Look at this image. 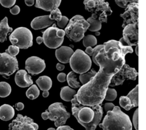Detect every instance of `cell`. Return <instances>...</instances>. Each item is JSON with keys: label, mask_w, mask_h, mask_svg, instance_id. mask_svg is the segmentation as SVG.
I'll list each match as a JSON object with an SVG mask.
<instances>
[{"label": "cell", "mask_w": 146, "mask_h": 130, "mask_svg": "<svg viewBox=\"0 0 146 130\" xmlns=\"http://www.w3.org/2000/svg\"><path fill=\"white\" fill-rule=\"evenodd\" d=\"M102 48L95 57L100 67L99 72L88 83L81 86L76 95L78 102L84 106L92 107L101 104L111 78L119 70L107 59Z\"/></svg>", "instance_id": "6da1fadb"}, {"label": "cell", "mask_w": 146, "mask_h": 130, "mask_svg": "<svg viewBox=\"0 0 146 130\" xmlns=\"http://www.w3.org/2000/svg\"><path fill=\"white\" fill-rule=\"evenodd\" d=\"M72 115L86 130H95L103 115V109L100 105L84 106L78 102L76 95L71 100Z\"/></svg>", "instance_id": "7a4b0ae2"}, {"label": "cell", "mask_w": 146, "mask_h": 130, "mask_svg": "<svg viewBox=\"0 0 146 130\" xmlns=\"http://www.w3.org/2000/svg\"><path fill=\"white\" fill-rule=\"evenodd\" d=\"M103 130H132V124L129 117L115 106L111 111H108L102 123L99 125Z\"/></svg>", "instance_id": "3957f363"}, {"label": "cell", "mask_w": 146, "mask_h": 130, "mask_svg": "<svg viewBox=\"0 0 146 130\" xmlns=\"http://www.w3.org/2000/svg\"><path fill=\"white\" fill-rule=\"evenodd\" d=\"M102 49L107 59L119 69L125 63V55L133 52L131 46L123 45L120 41L114 40L104 43Z\"/></svg>", "instance_id": "277c9868"}, {"label": "cell", "mask_w": 146, "mask_h": 130, "mask_svg": "<svg viewBox=\"0 0 146 130\" xmlns=\"http://www.w3.org/2000/svg\"><path fill=\"white\" fill-rule=\"evenodd\" d=\"M90 25L81 15L73 16L65 29V35L71 41L79 42L84 36V33L88 29Z\"/></svg>", "instance_id": "5b68a950"}, {"label": "cell", "mask_w": 146, "mask_h": 130, "mask_svg": "<svg viewBox=\"0 0 146 130\" xmlns=\"http://www.w3.org/2000/svg\"><path fill=\"white\" fill-rule=\"evenodd\" d=\"M44 120L49 119L54 122L57 127L64 125L70 116V114L66 111L64 106L60 102H55L51 104L48 109L42 113Z\"/></svg>", "instance_id": "8992f818"}, {"label": "cell", "mask_w": 146, "mask_h": 130, "mask_svg": "<svg viewBox=\"0 0 146 130\" xmlns=\"http://www.w3.org/2000/svg\"><path fill=\"white\" fill-rule=\"evenodd\" d=\"M84 4L85 9L92 13V16L102 23H107L108 16L112 13L109 3L106 0H84Z\"/></svg>", "instance_id": "52a82bcc"}, {"label": "cell", "mask_w": 146, "mask_h": 130, "mask_svg": "<svg viewBox=\"0 0 146 130\" xmlns=\"http://www.w3.org/2000/svg\"><path fill=\"white\" fill-rule=\"evenodd\" d=\"M69 62L73 72L80 74L89 71L92 65V61L90 56L80 49L76 50L74 52Z\"/></svg>", "instance_id": "ba28073f"}, {"label": "cell", "mask_w": 146, "mask_h": 130, "mask_svg": "<svg viewBox=\"0 0 146 130\" xmlns=\"http://www.w3.org/2000/svg\"><path fill=\"white\" fill-rule=\"evenodd\" d=\"M12 44L20 49H28L33 44V34L31 31L25 27L15 29L9 36Z\"/></svg>", "instance_id": "9c48e42d"}, {"label": "cell", "mask_w": 146, "mask_h": 130, "mask_svg": "<svg viewBox=\"0 0 146 130\" xmlns=\"http://www.w3.org/2000/svg\"><path fill=\"white\" fill-rule=\"evenodd\" d=\"M65 36V31L59 29L55 24H54L52 26L48 27L43 32V42L49 48H57L63 43Z\"/></svg>", "instance_id": "30bf717a"}, {"label": "cell", "mask_w": 146, "mask_h": 130, "mask_svg": "<svg viewBox=\"0 0 146 130\" xmlns=\"http://www.w3.org/2000/svg\"><path fill=\"white\" fill-rule=\"evenodd\" d=\"M138 73L135 68L124 64L111 78L109 86H114L122 84L126 80H135Z\"/></svg>", "instance_id": "8fae6325"}, {"label": "cell", "mask_w": 146, "mask_h": 130, "mask_svg": "<svg viewBox=\"0 0 146 130\" xmlns=\"http://www.w3.org/2000/svg\"><path fill=\"white\" fill-rule=\"evenodd\" d=\"M19 69L18 61L16 56L6 52L0 53V74L9 76Z\"/></svg>", "instance_id": "7c38bea8"}, {"label": "cell", "mask_w": 146, "mask_h": 130, "mask_svg": "<svg viewBox=\"0 0 146 130\" xmlns=\"http://www.w3.org/2000/svg\"><path fill=\"white\" fill-rule=\"evenodd\" d=\"M123 37L119 41L126 46H137L138 43V23L129 24L124 27Z\"/></svg>", "instance_id": "4fadbf2b"}, {"label": "cell", "mask_w": 146, "mask_h": 130, "mask_svg": "<svg viewBox=\"0 0 146 130\" xmlns=\"http://www.w3.org/2000/svg\"><path fill=\"white\" fill-rule=\"evenodd\" d=\"M9 130H37L39 125L28 116L18 114L9 125Z\"/></svg>", "instance_id": "5bb4252c"}, {"label": "cell", "mask_w": 146, "mask_h": 130, "mask_svg": "<svg viewBox=\"0 0 146 130\" xmlns=\"http://www.w3.org/2000/svg\"><path fill=\"white\" fill-rule=\"evenodd\" d=\"M120 16L123 19L122 27L129 24L138 23V3H130L125 8V11Z\"/></svg>", "instance_id": "9a60e30c"}, {"label": "cell", "mask_w": 146, "mask_h": 130, "mask_svg": "<svg viewBox=\"0 0 146 130\" xmlns=\"http://www.w3.org/2000/svg\"><path fill=\"white\" fill-rule=\"evenodd\" d=\"M45 61L40 57L32 56L25 61V69L32 75H36L42 72L46 68Z\"/></svg>", "instance_id": "2e32d148"}, {"label": "cell", "mask_w": 146, "mask_h": 130, "mask_svg": "<svg viewBox=\"0 0 146 130\" xmlns=\"http://www.w3.org/2000/svg\"><path fill=\"white\" fill-rule=\"evenodd\" d=\"M15 81L17 85L21 88H25L32 85L33 84L31 76L28 74L25 70H20L15 75Z\"/></svg>", "instance_id": "e0dca14e"}, {"label": "cell", "mask_w": 146, "mask_h": 130, "mask_svg": "<svg viewBox=\"0 0 146 130\" xmlns=\"http://www.w3.org/2000/svg\"><path fill=\"white\" fill-rule=\"evenodd\" d=\"M54 22V20L50 19L49 15H43L35 18L31 21V26L34 30H40L50 26Z\"/></svg>", "instance_id": "ac0fdd59"}, {"label": "cell", "mask_w": 146, "mask_h": 130, "mask_svg": "<svg viewBox=\"0 0 146 130\" xmlns=\"http://www.w3.org/2000/svg\"><path fill=\"white\" fill-rule=\"evenodd\" d=\"M74 52L71 48L63 46L56 49L55 56L57 60L60 62L67 63L69 62L70 59Z\"/></svg>", "instance_id": "d6986e66"}, {"label": "cell", "mask_w": 146, "mask_h": 130, "mask_svg": "<svg viewBox=\"0 0 146 130\" xmlns=\"http://www.w3.org/2000/svg\"><path fill=\"white\" fill-rule=\"evenodd\" d=\"M62 0H36L35 7L46 11L51 12L58 8Z\"/></svg>", "instance_id": "ffe728a7"}, {"label": "cell", "mask_w": 146, "mask_h": 130, "mask_svg": "<svg viewBox=\"0 0 146 130\" xmlns=\"http://www.w3.org/2000/svg\"><path fill=\"white\" fill-rule=\"evenodd\" d=\"M15 110L12 106L4 104L0 107V119L7 121L12 119L15 115Z\"/></svg>", "instance_id": "44dd1931"}, {"label": "cell", "mask_w": 146, "mask_h": 130, "mask_svg": "<svg viewBox=\"0 0 146 130\" xmlns=\"http://www.w3.org/2000/svg\"><path fill=\"white\" fill-rule=\"evenodd\" d=\"M13 31V29L8 25V19L5 17L0 22V42H4L7 40V34Z\"/></svg>", "instance_id": "7402d4cb"}, {"label": "cell", "mask_w": 146, "mask_h": 130, "mask_svg": "<svg viewBox=\"0 0 146 130\" xmlns=\"http://www.w3.org/2000/svg\"><path fill=\"white\" fill-rule=\"evenodd\" d=\"M36 82L40 89L43 91L49 90L52 85V79L47 76H40L36 80Z\"/></svg>", "instance_id": "603a6c76"}, {"label": "cell", "mask_w": 146, "mask_h": 130, "mask_svg": "<svg viewBox=\"0 0 146 130\" xmlns=\"http://www.w3.org/2000/svg\"><path fill=\"white\" fill-rule=\"evenodd\" d=\"M76 92L69 86H64L61 88L60 96L61 99L66 101H70L73 99Z\"/></svg>", "instance_id": "cb8c5ba5"}, {"label": "cell", "mask_w": 146, "mask_h": 130, "mask_svg": "<svg viewBox=\"0 0 146 130\" xmlns=\"http://www.w3.org/2000/svg\"><path fill=\"white\" fill-rule=\"evenodd\" d=\"M90 26L88 30L90 31H98L102 28V22L98 19L91 16L87 20Z\"/></svg>", "instance_id": "d4e9b609"}, {"label": "cell", "mask_w": 146, "mask_h": 130, "mask_svg": "<svg viewBox=\"0 0 146 130\" xmlns=\"http://www.w3.org/2000/svg\"><path fill=\"white\" fill-rule=\"evenodd\" d=\"M127 96L129 98L132 108L138 106V85L131 91Z\"/></svg>", "instance_id": "484cf974"}, {"label": "cell", "mask_w": 146, "mask_h": 130, "mask_svg": "<svg viewBox=\"0 0 146 130\" xmlns=\"http://www.w3.org/2000/svg\"><path fill=\"white\" fill-rule=\"evenodd\" d=\"M12 88L7 82H0V97L5 98L11 94Z\"/></svg>", "instance_id": "4316f807"}, {"label": "cell", "mask_w": 146, "mask_h": 130, "mask_svg": "<svg viewBox=\"0 0 146 130\" xmlns=\"http://www.w3.org/2000/svg\"><path fill=\"white\" fill-rule=\"evenodd\" d=\"M68 84L70 87L73 88H78L80 87V84L77 80L75 72H71L68 74L66 77Z\"/></svg>", "instance_id": "83f0119b"}, {"label": "cell", "mask_w": 146, "mask_h": 130, "mask_svg": "<svg viewBox=\"0 0 146 130\" xmlns=\"http://www.w3.org/2000/svg\"><path fill=\"white\" fill-rule=\"evenodd\" d=\"M40 94V91L37 86L33 85L31 86L26 92V96L31 100H35L39 97Z\"/></svg>", "instance_id": "f1b7e54d"}, {"label": "cell", "mask_w": 146, "mask_h": 130, "mask_svg": "<svg viewBox=\"0 0 146 130\" xmlns=\"http://www.w3.org/2000/svg\"><path fill=\"white\" fill-rule=\"evenodd\" d=\"M96 73L97 72L95 70L92 69L90 71H88V72L80 74V76H79V79H80V81L83 85L87 84L93 77L95 75Z\"/></svg>", "instance_id": "f546056e"}, {"label": "cell", "mask_w": 146, "mask_h": 130, "mask_svg": "<svg viewBox=\"0 0 146 130\" xmlns=\"http://www.w3.org/2000/svg\"><path fill=\"white\" fill-rule=\"evenodd\" d=\"M83 44L84 47H93L97 44V39L95 36L88 35L84 37Z\"/></svg>", "instance_id": "4dcf8cb0"}, {"label": "cell", "mask_w": 146, "mask_h": 130, "mask_svg": "<svg viewBox=\"0 0 146 130\" xmlns=\"http://www.w3.org/2000/svg\"><path fill=\"white\" fill-rule=\"evenodd\" d=\"M119 102L120 106L125 110H129L132 108L130 100L127 96L120 97Z\"/></svg>", "instance_id": "1f68e13d"}, {"label": "cell", "mask_w": 146, "mask_h": 130, "mask_svg": "<svg viewBox=\"0 0 146 130\" xmlns=\"http://www.w3.org/2000/svg\"><path fill=\"white\" fill-rule=\"evenodd\" d=\"M117 97V92L113 89L108 88L107 90L105 96V99L106 101H114Z\"/></svg>", "instance_id": "d6a6232c"}, {"label": "cell", "mask_w": 146, "mask_h": 130, "mask_svg": "<svg viewBox=\"0 0 146 130\" xmlns=\"http://www.w3.org/2000/svg\"><path fill=\"white\" fill-rule=\"evenodd\" d=\"M49 16L51 20H55L58 22L61 20L62 15L60 9L58 8H57L51 11V13Z\"/></svg>", "instance_id": "836d02e7"}, {"label": "cell", "mask_w": 146, "mask_h": 130, "mask_svg": "<svg viewBox=\"0 0 146 130\" xmlns=\"http://www.w3.org/2000/svg\"><path fill=\"white\" fill-rule=\"evenodd\" d=\"M115 1L118 6L123 8H125L130 3H138V0H115Z\"/></svg>", "instance_id": "e575fe53"}, {"label": "cell", "mask_w": 146, "mask_h": 130, "mask_svg": "<svg viewBox=\"0 0 146 130\" xmlns=\"http://www.w3.org/2000/svg\"><path fill=\"white\" fill-rule=\"evenodd\" d=\"M6 52L13 56H16L19 52V48L15 45H10L8 49L6 50Z\"/></svg>", "instance_id": "d590c367"}, {"label": "cell", "mask_w": 146, "mask_h": 130, "mask_svg": "<svg viewBox=\"0 0 146 130\" xmlns=\"http://www.w3.org/2000/svg\"><path fill=\"white\" fill-rule=\"evenodd\" d=\"M103 48V44H100V45H97L95 48H94V49L93 48V49H92V52H91L90 56H92L93 61L94 62V63L96 64L97 66H98V64H97V62H96V60L95 57L96 55L98 54L99 51Z\"/></svg>", "instance_id": "8d00e7d4"}, {"label": "cell", "mask_w": 146, "mask_h": 130, "mask_svg": "<svg viewBox=\"0 0 146 130\" xmlns=\"http://www.w3.org/2000/svg\"><path fill=\"white\" fill-rule=\"evenodd\" d=\"M16 2V0H0V3L6 8L12 7Z\"/></svg>", "instance_id": "74e56055"}, {"label": "cell", "mask_w": 146, "mask_h": 130, "mask_svg": "<svg viewBox=\"0 0 146 130\" xmlns=\"http://www.w3.org/2000/svg\"><path fill=\"white\" fill-rule=\"evenodd\" d=\"M133 123L136 130H138V109H137L133 116Z\"/></svg>", "instance_id": "f35d334b"}, {"label": "cell", "mask_w": 146, "mask_h": 130, "mask_svg": "<svg viewBox=\"0 0 146 130\" xmlns=\"http://www.w3.org/2000/svg\"><path fill=\"white\" fill-rule=\"evenodd\" d=\"M69 21V19L65 16H62V19L60 21L57 22V25L59 27L61 28L65 27Z\"/></svg>", "instance_id": "ab89813d"}, {"label": "cell", "mask_w": 146, "mask_h": 130, "mask_svg": "<svg viewBox=\"0 0 146 130\" xmlns=\"http://www.w3.org/2000/svg\"><path fill=\"white\" fill-rule=\"evenodd\" d=\"M20 7L17 5L14 6L13 8L10 9V12L12 14L17 15L20 13Z\"/></svg>", "instance_id": "60d3db41"}, {"label": "cell", "mask_w": 146, "mask_h": 130, "mask_svg": "<svg viewBox=\"0 0 146 130\" xmlns=\"http://www.w3.org/2000/svg\"><path fill=\"white\" fill-rule=\"evenodd\" d=\"M114 107L115 105L112 103H106L105 104V110L107 112L108 111H111L114 108Z\"/></svg>", "instance_id": "b9f144b4"}, {"label": "cell", "mask_w": 146, "mask_h": 130, "mask_svg": "<svg viewBox=\"0 0 146 130\" xmlns=\"http://www.w3.org/2000/svg\"><path fill=\"white\" fill-rule=\"evenodd\" d=\"M57 79L59 82L61 83L65 82L66 79V74L64 73H60L58 74Z\"/></svg>", "instance_id": "7bdbcfd3"}, {"label": "cell", "mask_w": 146, "mask_h": 130, "mask_svg": "<svg viewBox=\"0 0 146 130\" xmlns=\"http://www.w3.org/2000/svg\"><path fill=\"white\" fill-rule=\"evenodd\" d=\"M24 104L22 102L17 103H16V105H15L16 109L18 111H20V110H23L24 108Z\"/></svg>", "instance_id": "ee69618b"}, {"label": "cell", "mask_w": 146, "mask_h": 130, "mask_svg": "<svg viewBox=\"0 0 146 130\" xmlns=\"http://www.w3.org/2000/svg\"><path fill=\"white\" fill-rule=\"evenodd\" d=\"M56 130H74L69 126L62 125L58 127Z\"/></svg>", "instance_id": "f6af8a7d"}, {"label": "cell", "mask_w": 146, "mask_h": 130, "mask_svg": "<svg viewBox=\"0 0 146 130\" xmlns=\"http://www.w3.org/2000/svg\"><path fill=\"white\" fill-rule=\"evenodd\" d=\"M56 68L58 71H61L64 70L65 68V66L63 64L60 63H57L56 65Z\"/></svg>", "instance_id": "bcb514c9"}, {"label": "cell", "mask_w": 146, "mask_h": 130, "mask_svg": "<svg viewBox=\"0 0 146 130\" xmlns=\"http://www.w3.org/2000/svg\"><path fill=\"white\" fill-rule=\"evenodd\" d=\"M25 4L28 6H32L35 3V0H25Z\"/></svg>", "instance_id": "7dc6e473"}, {"label": "cell", "mask_w": 146, "mask_h": 130, "mask_svg": "<svg viewBox=\"0 0 146 130\" xmlns=\"http://www.w3.org/2000/svg\"><path fill=\"white\" fill-rule=\"evenodd\" d=\"M36 42L39 44H41L43 42V38L41 36H38L36 38Z\"/></svg>", "instance_id": "c3c4849f"}, {"label": "cell", "mask_w": 146, "mask_h": 130, "mask_svg": "<svg viewBox=\"0 0 146 130\" xmlns=\"http://www.w3.org/2000/svg\"><path fill=\"white\" fill-rule=\"evenodd\" d=\"M49 93L48 91H44L43 92H42V96L44 98L48 97V96H49Z\"/></svg>", "instance_id": "681fc988"}, {"label": "cell", "mask_w": 146, "mask_h": 130, "mask_svg": "<svg viewBox=\"0 0 146 130\" xmlns=\"http://www.w3.org/2000/svg\"><path fill=\"white\" fill-rule=\"evenodd\" d=\"M135 53L138 56V45H137L136 48H135Z\"/></svg>", "instance_id": "f907efd6"}, {"label": "cell", "mask_w": 146, "mask_h": 130, "mask_svg": "<svg viewBox=\"0 0 146 130\" xmlns=\"http://www.w3.org/2000/svg\"><path fill=\"white\" fill-rule=\"evenodd\" d=\"M100 34V32H99V31H96V32L95 34L96 36H99Z\"/></svg>", "instance_id": "816d5d0a"}, {"label": "cell", "mask_w": 146, "mask_h": 130, "mask_svg": "<svg viewBox=\"0 0 146 130\" xmlns=\"http://www.w3.org/2000/svg\"><path fill=\"white\" fill-rule=\"evenodd\" d=\"M47 130H56L55 128H53V127H50V128H48L47 129Z\"/></svg>", "instance_id": "f5cc1de1"}]
</instances>
